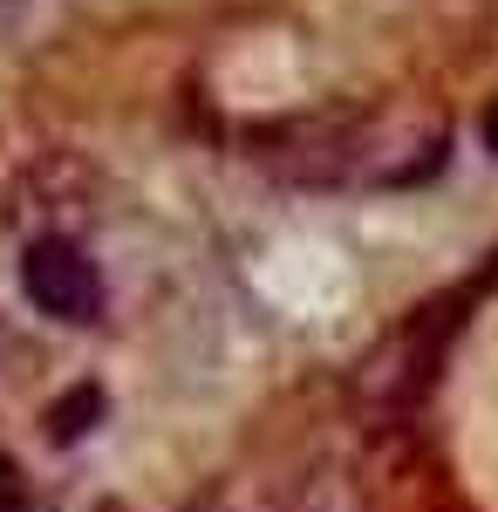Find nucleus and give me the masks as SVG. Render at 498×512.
<instances>
[{
	"label": "nucleus",
	"mask_w": 498,
	"mask_h": 512,
	"mask_svg": "<svg viewBox=\"0 0 498 512\" xmlns=\"http://www.w3.org/2000/svg\"><path fill=\"white\" fill-rule=\"evenodd\" d=\"M21 287H28V301L41 315H55V321L103 315V280H96V267H89V253L76 239H35L28 260H21Z\"/></svg>",
	"instance_id": "obj_1"
},
{
	"label": "nucleus",
	"mask_w": 498,
	"mask_h": 512,
	"mask_svg": "<svg viewBox=\"0 0 498 512\" xmlns=\"http://www.w3.org/2000/svg\"><path fill=\"white\" fill-rule=\"evenodd\" d=\"M48 424H55V437H62V444H76L89 424H103V390H69L55 410H48Z\"/></svg>",
	"instance_id": "obj_2"
},
{
	"label": "nucleus",
	"mask_w": 498,
	"mask_h": 512,
	"mask_svg": "<svg viewBox=\"0 0 498 512\" xmlns=\"http://www.w3.org/2000/svg\"><path fill=\"white\" fill-rule=\"evenodd\" d=\"M478 130H485V144H492V151H498V103H492V110H485V123H478Z\"/></svg>",
	"instance_id": "obj_3"
}]
</instances>
